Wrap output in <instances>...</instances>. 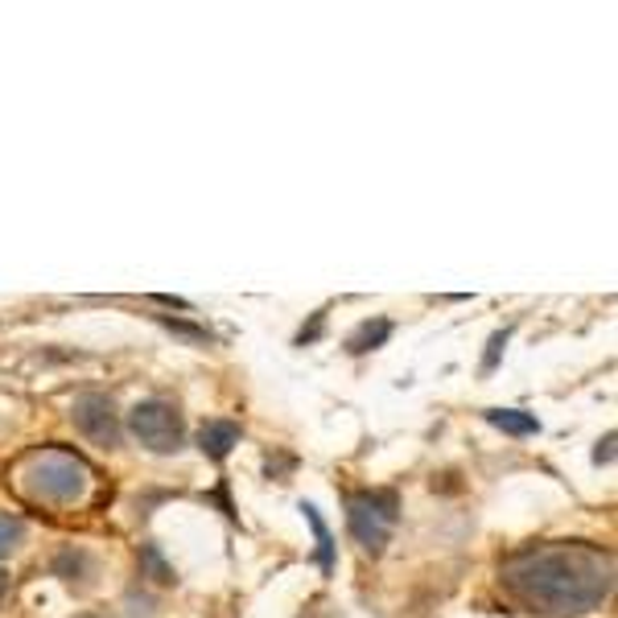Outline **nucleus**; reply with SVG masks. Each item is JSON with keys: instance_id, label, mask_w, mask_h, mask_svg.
Here are the masks:
<instances>
[{"instance_id": "1", "label": "nucleus", "mask_w": 618, "mask_h": 618, "mask_svg": "<svg viewBox=\"0 0 618 618\" xmlns=\"http://www.w3.org/2000/svg\"><path fill=\"white\" fill-rule=\"evenodd\" d=\"M499 586L532 615L581 618L615 590V557L590 540L528 545L499 565Z\"/></svg>"}, {"instance_id": "2", "label": "nucleus", "mask_w": 618, "mask_h": 618, "mask_svg": "<svg viewBox=\"0 0 618 618\" xmlns=\"http://www.w3.org/2000/svg\"><path fill=\"white\" fill-rule=\"evenodd\" d=\"M17 491L38 499V504L71 507L91 491V466L74 450H33L13 470Z\"/></svg>"}, {"instance_id": "3", "label": "nucleus", "mask_w": 618, "mask_h": 618, "mask_svg": "<svg viewBox=\"0 0 618 618\" xmlns=\"http://www.w3.org/2000/svg\"><path fill=\"white\" fill-rule=\"evenodd\" d=\"M396 520H400V495L388 487H367V491L347 495V528L371 557H380L383 545L392 540Z\"/></svg>"}, {"instance_id": "4", "label": "nucleus", "mask_w": 618, "mask_h": 618, "mask_svg": "<svg viewBox=\"0 0 618 618\" xmlns=\"http://www.w3.org/2000/svg\"><path fill=\"white\" fill-rule=\"evenodd\" d=\"M128 429L149 453H178L186 446L182 412L169 400H141L128 412Z\"/></svg>"}, {"instance_id": "5", "label": "nucleus", "mask_w": 618, "mask_h": 618, "mask_svg": "<svg viewBox=\"0 0 618 618\" xmlns=\"http://www.w3.org/2000/svg\"><path fill=\"white\" fill-rule=\"evenodd\" d=\"M71 417H74V429H79V433H83L91 446L116 450V446H120V437H124V429H120V412H116L112 396L83 392L79 400H74Z\"/></svg>"}, {"instance_id": "6", "label": "nucleus", "mask_w": 618, "mask_h": 618, "mask_svg": "<svg viewBox=\"0 0 618 618\" xmlns=\"http://www.w3.org/2000/svg\"><path fill=\"white\" fill-rule=\"evenodd\" d=\"M236 446H239V425L236 421H207L202 429H198V450L207 453L211 462H223Z\"/></svg>"}, {"instance_id": "7", "label": "nucleus", "mask_w": 618, "mask_h": 618, "mask_svg": "<svg viewBox=\"0 0 618 618\" xmlns=\"http://www.w3.org/2000/svg\"><path fill=\"white\" fill-rule=\"evenodd\" d=\"M487 425H495V429H504L511 437L540 433V421H536L532 412H524V408H487Z\"/></svg>"}, {"instance_id": "8", "label": "nucleus", "mask_w": 618, "mask_h": 618, "mask_svg": "<svg viewBox=\"0 0 618 618\" xmlns=\"http://www.w3.org/2000/svg\"><path fill=\"white\" fill-rule=\"evenodd\" d=\"M297 511H301L306 524L313 528V540H318V565H322V574L330 577L335 574V536H330V528H326V520L318 516V507L313 504H301Z\"/></svg>"}, {"instance_id": "9", "label": "nucleus", "mask_w": 618, "mask_h": 618, "mask_svg": "<svg viewBox=\"0 0 618 618\" xmlns=\"http://www.w3.org/2000/svg\"><path fill=\"white\" fill-rule=\"evenodd\" d=\"M388 338H392V322H388V318H371V322H363L351 338H347V351L367 355V351H376V347H383Z\"/></svg>"}, {"instance_id": "10", "label": "nucleus", "mask_w": 618, "mask_h": 618, "mask_svg": "<svg viewBox=\"0 0 618 618\" xmlns=\"http://www.w3.org/2000/svg\"><path fill=\"white\" fill-rule=\"evenodd\" d=\"M141 574L153 577L157 586H173V581H178V577H173V565L161 557V548H157V545L141 548Z\"/></svg>"}, {"instance_id": "11", "label": "nucleus", "mask_w": 618, "mask_h": 618, "mask_svg": "<svg viewBox=\"0 0 618 618\" xmlns=\"http://www.w3.org/2000/svg\"><path fill=\"white\" fill-rule=\"evenodd\" d=\"M87 569H91V557H87L83 548H62L54 557V574L67 577V581H74V577H83Z\"/></svg>"}, {"instance_id": "12", "label": "nucleus", "mask_w": 618, "mask_h": 618, "mask_svg": "<svg viewBox=\"0 0 618 618\" xmlns=\"http://www.w3.org/2000/svg\"><path fill=\"white\" fill-rule=\"evenodd\" d=\"M21 540H26V524L17 516H0V557H9Z\"/></svg>"}, {"instance_id": "13", "label": "nucleus", "mask_w": 618, "mask_h": 618, "mask_svg": "<svg viewBox=\"0 0 618 618\" xmlns=\"http://www.w3.org/2000/svg\"><path fill=\"white\" fill-rule=\"evenodd\" d=\"M507 338H511V330H495L491 342H487V355H482V371H495L499 367V355H504Z\"/></svg>"}, {"instance_id": "14", "label": "nucleus", "mask_w": 618, "mask_h": 618, "mask_svg": "<svg viewBox=\"0 0 618 618\" xmlns=\"http://www.w3.org/2000/svg\"><path fill=\"white\" fill-rule=\"evenodd\" d=\"M610 446H615V433H606V441L598 446V450H594V462H598V466L610 462V458H615V450H610Z\"/></svg>"}, {"instance_id": "15", "label": "nucleus", "mask_w": 618, "mask_h": 618, "mask_svg": "<svg viewBox=\"0 0 618 618\" xmlns=\"http://www.w3.org/2000/svg\"><path fill=\"white\" fill-rule=\"evenodd\" d=\"M4 594H9V574L0 569V602H4Z\"/></svg>"}, {"instance_id": "16", "label": "nucleus", "mask_w": 618, "mask_h": 618, "mask_svg": "<svg viewBox=\"0 0 618 618\" xmlns=\"http://www.w3.org/2000/svg\"><path fill=\"white\" fill-rule=\"evenodd\" d=\"M74 618H99V615H74Z\"/></svg>"}]
</instances>
